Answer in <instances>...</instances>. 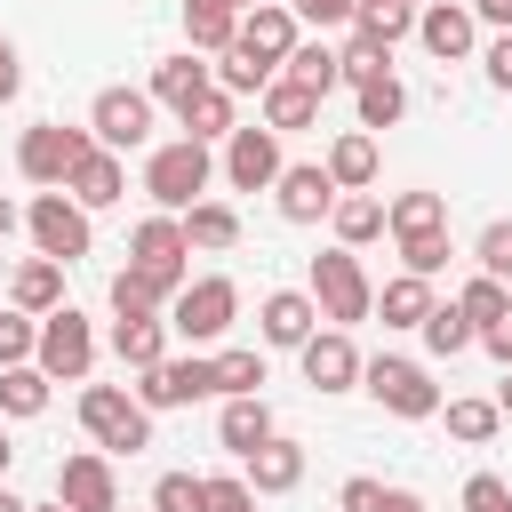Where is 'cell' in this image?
Listing matches in <instances>:
<instances>
[{
  "instance_id": "1",
  "label": "cell",
  "mask_w": 512,
  "mask_h": 512,
  "mask_svg": "<svg viewBox=\"0 0 512 512\" xmlns=\"http://www.w3.org/2000/svg\"><path fill=\"white\" fill-rule=\"evenodd\" d=\"M208 176H216V160H208V144H200V136H176V144H160V152L144 160V192H152V208H160V216L200 208Z\"/></svg>"
},
{
  "instance_id": "2",
  "label": "cell",
  "mask_w": 512,
  "mask_h": 512,
  "mask_svg": "<svg viewBox=\"0 0 512 512\" xmlns=\"http://www.w3.org/2000/svg\"><path fill=\"white\" fill-rule=\"evenodd\" d=\"M80 424H88V440H96L104 456L152 448V408H144L136 392H120V384H88V392H80Z\"/></svg>"
},
{
  "instance_id": "3",
  "label": "cell",
  "mask_w": 512,
  "mask_h": 512,
  "mask_svg": "<svg viewBox=\"0 0 512 512\" xmlns=\"http://www.w3.org/2000/svg\"><path fill=\"white\" fill-rule=\"evenodd\" d=\"M96 152V128H64V120H40V128H24V144H16V168L32 176V184H48V192H64L72 176H80V160Z\"/></svg>"
},
{
  "instance_id": "4",
  "label": "cell",
  "mask_w": 512,
  "mask_h": 512,
  "mask_svg": "<svg viewBox=\"0 0 512 512\" xmlns=\"http://www.w3.org/2000/svg\"><path fill=\"white\" fill-rule=\"evenodd\" d=\"M312 304H320V320H336V328H352V320L376 312V288H368V272H360L352 248L312 256Z\"/></svg>"
},
{
  "instance_id": "5",
  "label": "cell",
  "mask_w": 512,
  "mask_h": 512,
  "mask_svg": "<svg viewBox=\"0 0 512 512\" xmlns=\"http://www.w3.org/2000/svg\"><path fill=\"white\" fill-rule=\"evenodd\" d=\"M24 224H32V248H40V256H56V264H80V256L96 248V232H88V208H80L72 192H40Z\"/></svg>"
},
{
  "instance_id": "6",
  "label": "cell",
  "mask_w": 512,
  "mask_h": 512,
  "mask_svg": "<svg viewBox=\"0 0 512 512\" xmlns=\"http://www.w3.org/2000/svg\"><path fill=\"white\" fill-rule=\"evenodd\" d=\"M232 312H240V288H232L224 272H208V280H192V288L168 304V328H176L184 344H216V336L232 328Z\"/></svg>"
},
{
  "instance_id": "7",
  "label": "cell",
  "mask_w": 512,
  "mask_h": 512,
  "mask_svg": "<svg viewBox=\"0 0 512 512\" xmlns=\"http://www.w3.org/2000/svg\"><path fill=\"white\" fill-rule=\"evenodd\" d=\"M360 384L376 392V408H392V416H440V384L416 368V360H392V352H376L368 368H360Z\"/></svg>"
},
{
  "instance_id": "8",
  "label": "cell",
  "mask_w": 512,
  "mask_h": 512,
  "mask_svg": "<svg viewBox=\"0 0 512 512\" xmlns=\"http://www.w3.org/2000/svg\"><path fill=\"white\" fill-rule=\"evenodd\" d=\"M40 368L56 376V384H80L88 368H96V328H88V312H48L40 320Z\"/></svg>"
},
{
  "instance_id": "9",
  "label": "cell",
  "mask_w": 512,
  "mask_h": 512,
  "mask_svg": "<svg viewBox=\"0 0 512 512\" xmlns=\"http://www.w3.org/2000/svg\"><path fill=\"white\" fill-rule=\"evenodd\" d=\"M88 128H96L104 152H136V144L152 136V88H104V96L88 104Z\"/></svg>"
},
{
  "instance_id": "10",
  "label": "cell",
  "mask_w": 512,
  "mask_h": 512,
  "mask_svg": "<svg viewBox=\"0 0 512 512\" xmlns=\"http://www.w3.org/2000/svg\"><path fill=\"white\" fill-rule=\"evenodd\" d=\"M56 504L64 512H120V480H112L104 448H80L56 464Z\"/></svg>"
},
{
  "instance_id": "11",
  "label": "cell",
  "mask_w": 512,
  "mask_h": 512,
  "mask_svg": "<svg viewBox=\"0 0 512 512\" xmlns=\"http://www.w3.org/2000/svg\"><path fill=\"white\" fill-rule=\"evenodd\" d=\"M216 392V360H160V368H144L136 376V400L160 416V408H192V400H208Z\"/></svg>"
},
{
  "instance_id": "12",
  "label": "cell",
  "mask_w": 512,
  "mask_h": 512,
  "mask_svg": "<svg viewBox=\"0 0 512 512\" xmlns=\"http://www.w3.org/2000/svg\"><path fill=\"white\" fill-rule=\"evenodd\" d=\"M280 136L272 128H232L224 136V176H232V192H264V184H280Z\"/></svg>"
},
{
  "instance_id": "13",
  "label": "cell",
  "mask_w": 512,
  "mask_h": 512,
  "mask_svg": "<svg viewBox=\"0 0 512 512\" xmlns=\"http://www.w3.org/2000/svg\"><path fill=\"white\" fill-rule=\"evenodd\" d=\"M256 328H264V344L304 352V344L320 336V304H312V288H272V296H264V312H256Z\"/></svg>"
},
{
  "instance_id": "14",
  "label": "cell",
  "mask_w": 512,
  "mask_h": 512,
  "mask_svg": "<svg viewBox=\"0 0 512 512\" xmlns=\"http://www.w3.org/2000/svg\"><path fill=\"white\" fill-rule=\"evenodd\" d=\"M192 280H176V272H144V264H128V272H112V312L120 320H160V304H176Z\"/></svg>"
},
{
  "instance_id": "15",
  "label": "cell",
  "mask_w": 512,
  "mask_h": 512,
  "mask_svg": "<svg viewBox=\"0 0 512 512\" xmlns=\"http://www.w3.org/2000/svg\"><path fill=\"white\" fill-rule=\"evenodd\" d=\"M360 368H368V360L352 352V336H344V328H320V336L304 344V384H312V392H352V384H360Z\"/></svg>"
},
{
  "instance_id": "16",
  "label": "cell",
  "mask_w": 512,
  "mask_h": 512,
  "mask_svg": "<svg viewBox=\"0 0 512 512\" xmlns=\"http://www.w3.org/2000/svg\"><path fill=\"white\" fill-rule=\"evenodd\" d=\"M272 192H280V216H288V224H320V216H336V200H344L328 168H280Z\"/></svg>"
},
{
  "instance_id": "17",
  "label": "cell",
  "mask_w": 512,
  "mask_h": 512,
  "mask_svg": "<svg viewBox=\"0 0 512 512\" xmlns=\"http://www.w3.org/2000/svg\"><path fill=\"white\" fill-rule=\"evenodd\" d=\"M240 48L264 56V64H288V56H296V8H280V0L248 8V16H240Z\"/></svg>"
},
{
  "instance_id": "18",
  "label": "cell",
  "mask_w": 512,
  "mask_h": 512,
  "mask_svg": "<svg viewBox=\"0 0 512 512\" xmlns=\"http://www.w3.org/2000/svg\"><path fill=\"white\" fill-rule=\"evenodd\" d=\"M128 248H136V264H144V272H176V280H184V256H192L184 216H144V224L128 232Z\"/></svg>"
},
{
  "instance_id": "19",
  "label": "cell",
  "mask_w": 512,
  "mask_h": 512,
  "mask_svg": "<svg viewBox=\"0 0 512 512\" xmlns=\"http://www.w3.org/2000/svg\"><path fill=\"white\" fill-rule=\"evenodd\" d=\"M416 40L440 56V64H456V56H472V8L464 0H432L424 16H416Z\"/></svg>"
},
{
  "instance_id": "20",
  "label": "cell",
  "mask_w": 512,
  "mask_h": 512,
  "mask_svg": "<svg viewBox=\"0 0 512 512\" xmlns=\"http://www.w3.org/2000/svg\"><path fill=\"white\" fill-rule=\"evenodd\" d=\"M208 88H216V80H208V64H200L192 48H184V56H160V64H152V104H176V120H184V112H192V104H200Z\"/></svg>"
},
{
  "instance_id": "21",
  "label": "cell",
  "mask_w": 512,
  "mask_h": 512,
  "mask_svg": "<svg viewBox=\"0 0 512 512\" xmlns=\"http://www.w3.org/2000/svg\"><path fill=\"white\" fill-rule=\"evenodd\" d=\"M8 296H16V312H32V320L64 312V264H56V256H32V264H16Z\"/></svg>"
},
{
  "instance_id": "22",
  "label": "cell",
  "mask_w": 512,
  "mask_h": 512,
  "mask_svg": "<svg viewBox=\"0 0 512 512\" xmlns=\"http://www.w3.org/2000/svg\"><path fill=\"white\" fill-rule=\"evenodd\" d=\"M216 440H224V448L248 464V456L272 440V408H264V392H256V400H224V416H216Z\"/></svg>"
},
{
  "instance_id": "23",
  "label": "cell",
  "mask_w": 512,
  "mask_h": 512,
  "mask_svg": "<svg viewBox=\"0 0 512 512\" xmlns=\"http://www.w3.org/2000/svg\"><path fill=\"white\" fill-rule=\"evenodd\" d=\"M296 480H304V448L272 432V440H264V448L248 456V488H256V496H288Z\"/></svg>"
},
{
  "instance_id": "24",
  "label": "cell",
  "mask_w": 512,
  "mask_h": 512,
  "mask_svg": "<svg viewBox=\"0 0 512 512\" xmlns=\"http://www.w3.org/2000/svg\"><path fill=\"white\" fill-rule=\"evenodd\" d=\"M64 192H72L80 208H112V200L128 192V168H120V152H104V144H96V152L80 160V176H72Z\"/></svg>"
},
{
  "instance_id": "25",
  "label": "cell",
  "mask_w": 512,
  "mask_h": 512,
  "mask_svg": "<svg viewBox=\"0 0 512 512\" xmlns=\"http://www.w3.org/2000/svg\"><path fill=\"white\" fill-rule=\"evenodd\" d=\"M384 232L392 240H432V232H448V200L440 192H400L384 208Z\"/></svg>"
},
{
  "instance_id": "26",
  "label": "cell",
  "mask_w": 512,
  "mask_h": 512,
  "mask_svg": "<svg viewBox=\"0 0 512 512\" xmlns=\"http://www.w3.org/2000/svg\"><path fill=\"white\" fill-rule=\"evenodd\" d=\"M328 176H336V192H368V184H376V136H368V128L336 136V144H328Z\"/></svg>"
},
{
  "instance_id": "27",
  "label": "cell",
  "mask_w": 512,
  "mask_h": 512,
  "mask_svg": "<svg viewBox=\"0 0 512 512\" xmlns=\"http://www.w3.org/2000/svg\"><path fill=\"white\" fill-rule=\"evenodd\" d=\"M112 352H120V368H160L168 360V320H120L112 328Z\"/></svg>"
},
{
  "instance_id": "28",
  "label": "cell",
  "mask_w": 512,
  "mask_h": 512,
  "mask_svg": "<svg viewBox=\"0 0 512 512\" xmlns=\"http://www.w3.org/2000/svg\"><path fill=\"white\" fill-rule=\"evenodd\" d=\"M312 120H320V96H312V88H296V80H272V88H264V128H272V136L312 128Z\"/></svg>"
},
{
  "instance_id": "29",
  "label": "cell",
  "mask_w": 512,
  "mask_h": 512,
  "mask_svg": "<svg viewBox=\"0 0 512 512\" xmlns=\"http://www.w3.org/2000/svg\"><path fill=\"white\" fill-rule=\"evenodd\" d=\"M328 224H336V248H368V240L384 232V200H376V192H344Z\"/></svg>"
},
{
  "instance_id": "30",
  "label": "cell",
  "mask_w": 512,
  "mask_h": 512,
  "mask_svg": "<svg viewBox=\"0 0 512 512\" xmlns=\"http://www.w3.org/2000/svg\"><path fill=\"white\" fill-rule=\"evenodd\" d=\"M384 328H424L432 320V280H416V272H400V280H384Z\"/></svg>"
},
{
  "instance_id": "31",
  "label": "cell",
  "mask_w": 512,
  "mask_h": 512,
  "mask_svg": "<svg viewBox=\"0 0 512 512\" xmlns=\"http://www.w3.org/2000/svg\"><path fill=\"white\" fill-rule=\"evenodd\" d=\"M48 368L40 360H24V368H0V416H40L48 408Z\"/></svg>"
},
{
  "instance_id": "32",
  "label": "cell",
  "mask_w": 512,
  "mask_h": 512,
  "mask_svg": "<svg viewBox=\"0 0 512 512\" xmlns=\"http://www.w3.org/2000/svg\"><path fill=\"white\" fill-rule=\"evenodd\" d=\"M280 80H296V88L328 96V88L344 80V56H336V48H320V40H296V56H288V72H280Z\"/></svg>"
},
{
  "instance_id": "33",
  "label": "cell",
  "mask_w": 512,
  "mask_h": 512,
  "mask_svg": "<svg viewBox=\"0 0 512 512\" xmlns=\"http://www.w3.org/2000/svg\"><path fill=\"white\" fill-rule=\"evenodd\" d=\"M352 32H360V40H376V48H392V40H408V32H416V8H408V0H360Z\"/></svg>"
},
{
  "instance_id": "34",
  "label": "cell",
  "mask_w": 512,
  "mask_h": 512,
  "mask_svg": "<svg viewBox=\"0 0 512 512\" xmlns=\"http://www.w3.org/2000/svg\"><path fill=\"white\" fill-rule=\"evenodd\" d=\"M272 80H280V64H264V56H248L240 40H232V48H224V64H216V88H224V96H248V88L264 96Z\"/></svg>"
},
{
  "instance_id": "35",
  "label": "cell",
  "mask_w": 512,
  "mask_h": 512,
  "mask_svg": "<svg viewBox=\"0 0 512 512\" xmlns=\"http://www.w3.org/2000/svg\"><path fill=\"white\" fill-rule=\"evenodd\" d=\"M352 96H360V128H392V120L408 112V88H400L392 72H376V80H360Z\"/></svg>"
},
{
  "instance_id": "36",
  "label": "cell",
  "mask_w": 512,
  "mask_h": 512,
  "mask_svg": "<svg viewBox=\"0 0 512 512\" xmlns=\"http://www.w3.org/2000/svg\"><path fill=\"white\" fill-rule=\"evenodd\" d=\"M184 240H192V248H232V240H240V216H232L224 200H200V208H184Z\"/></svg>"
},
{
  "instance_id": "37",
  "label": "cell",
  "mask_w": 512,
  "mask_h": 512,
  "mask_svg": "<svg viewBox=\"0 0 512 512\" xmlns=\"http://www.w3.org/2000/svg\"><path fill=\"white\" fill-rule=\"evenodd\" d=\"M424 344H432V360H456L464 344H480V328H472L456 304H432V320H424Z\"/></svg>"
},
{
  "instance_id": "38",
  "label": "cell",
  "mask_w": 512,
  "mask_h": 512,
  "mask_svg": "<svg viewBox=\"0 0 512 512\" xmlns=\"http://www.w3.org/2000/svg\"><path fill=\"white\" fill-rule=\"evenodd\" d=\"M496 424H504V408H496V400H448V432H456L464 448H488V440H496Z\"/></svg>"
},
{
  "instance_id": "39",
  "label": "cell",
  "mask_w": 512,
  "mask_h": 512,
  "mask_svg": "<svg viewBox=\"0 0 512 512\" xmlns=\"http://www.w3.org/2000/svg\"><path fill=\"white\" fill-rule=\"evenodd\" d=\"M456 312H464L472 328H488V320H504V312H512V288L480 272V280H464V296H456Z\"/></svg>"
},
{
  "instance_id": "40",
  "label": "cell",
  "mask_w": 512,
  "mask_h": 512,
  "mask_svg": "<svg viewBox=\"0 0 512 512\" xmlns=\"http://www.w3.org/2000/svg\"><path fill=\"white\" fill-rule=\"evenodd\" d=\"M152 512H208V480L200 472H160L152 480Z\"/></svg>"
},
{
  "instance_id": "41",
  "label": "cell",
  "mask_w": 512,
  "mask_h": 512,
  "mask_svg": "<svg viewBox=\"0 0 512 512\" xmlns=\"http://www.w3.org/2000/svg\"><path fill=\"white\" fill-rule=\"evenodd\" d=\"M256 384H264V352H216V392L256 400Z\"/></svg>"
},
{
  "instance_id": "42",
  "label": "cell",
  "mask_w": 512,
  "mask_h": 512,
  "mask_svg": "<svg viewBox=\"0 0 512 512\" xmlns=\"http://www.w3.org/2000/svg\"><path fill=\"white\" fill-rule=\"evenodd\" d=\"M40 360V320L32 312H0V368H24Z\"/></svg>"
},
{
  "instance_id": "43",
  "label": "cell",
  "mask_w": 512,
  "mask_h": 512,
  "mask_svg": "<svg viewBox=\"0 0 512 512\" xmlns=\"http://www.w3.org/2000/svg\"><path fill=\"white\" fill-rule=\"evenodd\" d=\"M184 136H200V144H216V136H232V96L224 88H208L192 112H184Z\"/></svg>"
},
{
  "instance_id": "44",
  "label": "cell",
  "mask_w": 512,
  "mask_h": 512,
  "mask_svg": "<svg viewBox=\"0 0 512 512\" xmlns=\"http://www.w3.org/2000/svg\"><path fill=\"white\" fill-rule=\"evenodd\" d=\"M336 56H344V80H352V88H360V80H376V72H392V48H376V40H360V32H352Z\"/></svg>"
},
{
  "instance_id": "45",
  "label": "cell",
  "mask_w": 512,
  "mask_h": 512,
  "mask_svg": "<svg viewBox=\"0 0 512 512\" xmlns=\"http://www.w3.org/2000/svg\"><path fill=\"white\" fill-rule=\"evenodd\" d=\"M184 32H192V48H216V56H224V48L240 40V16H200V8H184Z\"/></svg>"
},
{
  "instance_id": "46",
  "label": "cell",
  "mask_w": 512,
  "mask_h": 512,
  "mask_svg": "<svg viewBox=\"0 0 512 512\" xmlns=\"http://www.w3.org/2000/svg\"><path fill=\"white\" fill-rule=\"evenodd\" d=\"M480 272H488V280H512V216H496V224L480 232Z\"/></svg>"
},
{
  "instance_id": "47",
  "label": "cell",
  "mask_w": 512,
  "mask_h": 512,
  "mask_svg": "<svg viewBox=\"0 0 512 512\" xmlns=\"http://www.w3.org/2000/svg\"><path fill=\"white\" fill-rule=\"evenodd\" d=\"M400 264H408L416 280H432V272H448V232H432V240H400Z\"/></svg>"
},
{
  "instance_id": "48",
  "label": "cell",
  "mask_w": 512,
  "mask_h": 512,
  "mask_svg": "<svg viewBox=\"0 0 512 512\" xmlns=\"http://www.w3.org/2000/svg\"><path fill=\"white\" fill-rule=\"evenodd\" d=\"M464 512H512V480L472 472V480H464Z\"/></svg>"
},
{
  "instance_id": "49",
  "label": "cell",
  "mask_w": 512,
  "mask_h": 512,
  "mask_svg": "<svg viewBox=\"0 0 512 512\" xmlns=\"http://www.w3.org/2000/svg\"><path fill=\"white\" fill-rule=\"evenodd\" d=\"M208 512H256V488L224 472V480H208Z\"/></svg>"
},
{
  "instance_id": "50",
  "label": "cell",
  "mask_w": 512,
  "mask_h": 512,
  "mask_svg": "<svg viewBox=\"0 0 512 512\" xmlns=\"http://www.w3.org/2000/svg\"><path fill=\"white\" fill-rule=\"evenodd\" d=\"M296 8V24H352L360 16V0H288Z\"/></svg>"
},
{
  "instance_id": "51",
  "label": "cell",
  "mask_w": 512,
  "mask_h": 512,
  "mask_svg": "<svg viewBox=\"0 0 512 512\" xmlns=\"http://www.w3.org/2000/svg\"><path fill=\"white\" fill-rule=\"evenodd\" d=\"M336 504H344V512H376V504H384V480H368V472H352V480L336 488Z\"/></svg>"
},
{
  "instance_id": "52",
  "label": "cell",
  "mask_w": 512,
  "mask_h": 512,
  "mask_svg": "<svg viewBox=\"0 0 512 512\" xmlns=\"http://www.w3.org/2000/svg\"><path fill=\"white\" fill-rule=\"evenodd\" d=\"M16 88H24V64H16V40H8V32H0V104H8V96H16Z\"/></svg>"
},
{
  "instance_id": "53",
  "label": "cell",
  "mask_w": 512,
  "mask_h": 512,
  "mask_svg": "<svg viewBox=\"0 0 512 512\" xmlns=\"http://www.w3.org/2000/svg\"><path fill=\"white\" fill-rule=\"evenodd\" d=\"M488 80H496V88H512V32H504V40H488Z\"/></svg>"
},
{
  "instance_id": "54",
  "label": "cell",
  "mask_w": 512,
  "mask_h": 512,
  "mask_svg": "<svg viewBox=\"0 0 512 512\" xmlns=\"http://www.w3.org/2000/svg\"><path fill=\"white\" fill-rule=\"evenodd\" d=\"M480 344H488V352L512 368V312H504V320H488V328H480Z\"/></svg>"
},
{
  "instance_id": "55",
  "label": "cell",
  "mask_w": 512,
  "mask_h": 512,
  "mask_svg": "<svg viewBox=\"0 0 512 512\" xmlns=\"http://www.w3.org/2000/svg\"><path fill=\"white\" fill-rule=\"evenodd\" d=\"M376 512H424V496H416V488H384V504H376Z\"/></svg>"
},
{
  "instance_id": "56",
  "label": "cell",
  "mask_w": 512,
  "mask_h": 512,
  "mask_svg": "<svg viewBox=\"0 0 512 512\" xmlns=\"http://www.w3.org/2000/svg\"><path fill=\"white\" fill-rule=\"evenodd\" d=\"M472 16H488V24H504V32H512V0H472Z\"/></svg>"
},
{
  "instance_id": "57",
  "label": "cell",
  "mask_w": 512,
  "mask_h": 512,
  "mask_svg": "<svg viewBox=\"0 0 512 512\" xmlns=\"http://www.w3.org/2000/svg\"><path fill=\"white\" fill-rule=\"evenodd\" d=\"M184 8H200V16H240V0H184Z\"/></svg>"
},
{
  "instance_id": "58",
  "label": "cell",
  "mask_w": 512,
  "mask_h": 512,
  "mask_svg": "<svg viewBox=\"0 0 512 512\" xmlns=\"http://www.w3.org/2000/svg\"><path fill=\"white\" fill-rule=\"evenodd\" d=\"M8 232H16V200L0 192V240H8Z\"/></svg>"
},
{
  "instance_id": "59",
  "label": "cell",
  "mask_w": 512,
  "mask_h": 512,
  "mask_svg": "<svg viewBox=\"0 0 512 512\" xmlns=\"http://www.w3.org/2000/svg\"><path fill=\"white\" fill-rule=\"evenodd\" d=\"M496 408H504V416H512V368H504V384H496Z\"/></svg>"
},
{
  "instance_id": "60",
  "label": "cell",
  "mask_w": 512,
  "mask_h": 512,
  "mask_svg": "<svg viewBox=\"0 0 512 512\" xmlns=\"http://www.w3.org/2000/svg\"><path fill=\"white\" fill-rule=\"evenodd\" d=\"M0 512H32V504H24V496H8V480H0Z\"/></svg>"
},
{
  "instance_id": "61",
  "label": "cell",
  "mask_w": 512,
  "mask_h": 512,
  "mask_svg": "<svg viewBox=\"0 0 512 512\" xmlns=\"http://www.w3.org/2000/svg\"><path fill=\"white\" fill-rule=\"evenodd\" d=\"M8 456H16V448H8V440H0V480H8Z\"/></svg>"
},
{
  "instance_id": "62",
  "label": "cell",
  "mask_w": 512,
  "mask_h": 512,
  "mask_svg": "<svg viewBox=\"0 0 512 512\" xmlns=\"http://www.w3.org/2000/svg\"><path fill=\"white\" fill-rule=\"evenodd\" d=\"M32 512H64V504H32Z\"/></svg>"
},
{
  "instance_id": "63",
  "label": "cell",
  "mask_w": 512,
  "mask_h": 512,
  "mask_svg": "<svg viewBox=\"0 0 512 512\" xmlns=\"http://www.w3.org/2000/svg\"><path fill=\"white\" fill-rule=\"evenodd\" d=\"M240 8H264V0H240Z\"/></svg>"
},
{
  "instance_id": "64",
  "label": "cell",
  "mask_w": 512,
  "mask_h": 512,
  "mask_svg": "<svg viewBox=\"0 0 512 512\" xmlns=\"http://www.w3.org/2000/svg\"><path fill=\"white\" fill-rule=\"evenodd\" d=\"M408 8H416V0H408ZM424 8H432V0H424Z\"/></svg>"
}]
</instances>
